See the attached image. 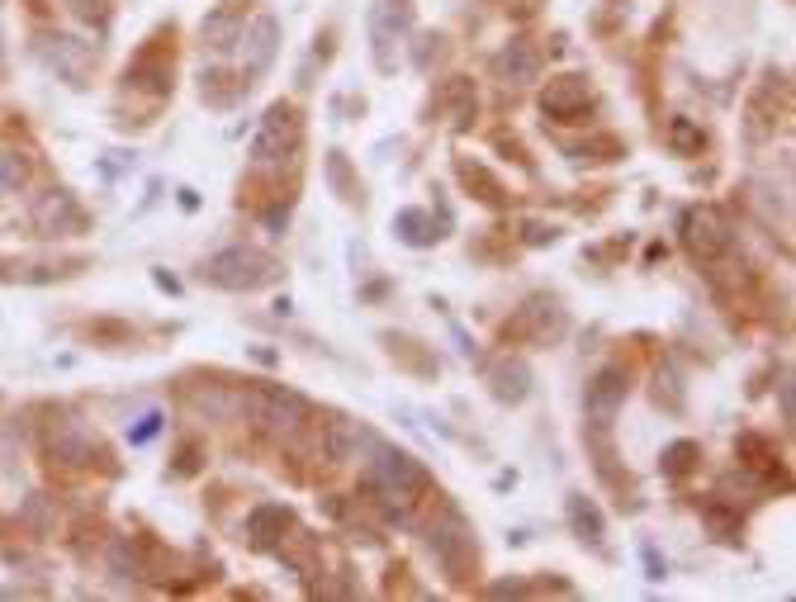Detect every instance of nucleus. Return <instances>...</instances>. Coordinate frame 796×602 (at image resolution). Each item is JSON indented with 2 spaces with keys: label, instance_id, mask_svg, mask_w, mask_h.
Returning <instances> with one entry per match:
<instances>
[{
  "label": "nucleus",
  "instance_id": "20",
  "mask_svg": "<svg viewBox=\"0 0 796 602\" xmlns=\"http://www.w3.org/2000/svg\"><path fill=\"white\" fill-rule=\"evenodd\" d=\"M128 81H133V86H147L152 95H166L171 91V62H157L152 53H143L128 67Z\"/></svg>",
  "mask_w": 796,
  "mask_h": 602
},
{
  "label": "nucleus",
  "instance_id": "13",
  "mask_svg": "<svg viewBox=\"0 0 796 602\" xmlns=\"http://www.w3.org/2000/svg\"><path fill=\"white\" fill-rule=\"evenodd\" d=\"M588 81L583 76H555L550 86H545L541 95V110L550 114V119H560V124H579L583 110H588Z\"/></svg>",
  "mask_w": 796,
  "mask_h": 602
},
{
  "label": "nucleus",
  "instance_id": "6",
  "mask_svg": "<svg viewBox=\"0 0 796 602\" xmlns=\"http://www.w3.org/2000/svg\"><path fill=\"white\" fill-rule=\"evenodd\" d=\"M683 247H688L697 261H716V256H725L735 247V228H730V219H725L721 209H711V204L688 209V214H683Z\"/></svg>",
  "mask_w": 796,
  "mask_h": 602
},
{
  "label": "nucleus",
  "instance_id": "23",
  "mask_svg": "<svg viewBox=\"0 0 796 602\" xmlns=\"http://www.w3.org/2000/svg\"><path fill=\"white\" fill-rule=\"evenodd\" d=\"M327 181H332V190H337L346 204L361 200V185L351 181V162H346V152H327Z\"/></svg>",
  "mask_w": 796,
  "mask_h": 602
},
{
  "label": "nucleus",
  "instance_id": "17",
  "mask_svg": "<svg viewBox=\"0 0 796 602\" xmlns=\"http://www.w3.org/2000/svg\"><path fill=\"white\" fill-rule=\"evenodd\" d=\"M493 72L503 76L507 86H531V81L541 76V53H536L526 38H512L503 53L493 57Z\"/></svg>",
  "mask_w": 796,
  "mask_h": 602
},
{
  "label": "nucleus",
  "instance_id": "15",
  "mask_svg": "<svg viewBox=\"0 0 796 602\" xmlns=\"http://www.w3.org/2000/svg\"><path fill=\"white\" fill-rule=\"evenodd\" d=\"M242 29H247V24H242V10L228 0V5H218L214 15L204 19L199 34H204V48H209L214 57H233L237 43H242Z\"/></svg>",
  "mask_w": 796,
  "mask_h": 602
},
{
  "label": "nucleus",
  "instance_id": "38",
  "mask_svg": "<svg viewBox=\"0 0 796 602\" xmlns=\"http://www.w3.org/2000/svg\"><path fill=\"white\" fill-rule=\"evenodd\" d=\"M645 565H650V579H664V565H659V550L645 546Z\"/></svg>",
  "mask_w": 796,
  "mask_h": 602
},
{
  "label": "nucleus",
  "instance_id": "10",
  "mask_svg": "<svg viewBox=\"0 0 796 602\" xmlns=\"http://www.w3.org/2000/svg\"><path fill=\"white\" fill-rule=\"evenodd\" d=\"M626 370L621 365H607V370H597V380L588 384V394H583V413H588V422L593 427H612L616 408L626 403Z\"/></svg>",
  "mask_w": 796,
  "mask_h": 602
},
{
  "label": "nucleus",
  "instance_id": "1",
  "mask_svg": "<svg viewBox=\"0 0 796 602\" xmlns=\"http://www.w3.org/2000/svg\"><path fill=\"white\" fill-rule=\"evenodd\" d=\"M365 484L380 493L384 517L398 522V527H408V522H413V508H417V493L427 489V470H422L417 456L380 441V446L370 451V460H365Z\"/></svg>",
  "mask_w": 796,
  "mask_h": 602
},
{
  "label": "nucleus",
  "instance_id": "29",
  "mask_svg": "<svg viewBox=\"0 0 796 602\" xmlns=\"http://www.w3.org/2000/svg\"><path fill=\"white\" fill-rule=\"evenodd\" d=\"M460 181L470 185H479V190H484V195H479V200H489V204H503V185L493 181L489 171H484V166H470V162H460Z\"/></svg>",
  "mask_w": 796,
  "mask_h": 602
},
{
  "label": "nucleus",
  "instance_id": "2",
  "mask_svg": "<svg viewBox=\"0 0 796 602\" xmlns=\"http://www.w3.org/2000/svg\"><path fill=\"white\" fill-rule=\"evenodd\" d=\"M204 280L218 285V290H233V294H252V290H266L280 280V261L271 252H261V247H247V242H237V247H223L204 261Z\"/></svg>",
  "mask_w": 796,
  "mask_h": 602
},
{
  "label": "nucleus",
  "instance_id": "11",
  "mask_svg": "<svg viewBox=\"0 0 796 602\" xmlns=\"http://www.w3.org/2000/svg\"><path fill=\"white\" fill-rule=\"evenodd\" d=\"M242 67H247V76H261L266 67L275 62V53H280V19L275 15H256L247 29H242Z\"/></svg>",
  "mask_w": 796,
  "mask_h": 602
},
{
  "label": "nucleus",
  "instance_id": "33",
  "mask_svg": "<svg viewBox=\"0 0 796 602\" xmlns=\"http://www.w3.org/2000/svg\"><path fill=\"white\" fill-rule=\"evenodd\" d=\"M162 413H157V408H152V413H143V418H138V427H128V441H133V446H147V441L157 437V432H162Z\"/></svg>",
  "mask_w": 796,
  "mask_h": 602
},
{
  "label": "nucleus",
  "instance_id": "21",
  "mask_svg": "<svg viewBox=\"0 0 796 602\" xmlns=\"http://www.w3.org/2000/svg\"><path fill=\"white\" fill-rule=\"evenodd\" d=\"M53 456H57V460H67V465H91L100 451H95V441H91V437H81L76 427H67L62 437H53Z\"/></svg>",
  "mask_w": 796,
  "mask_h": 602
},
{
  "label": "nucleus",
  "instance_id": "25",
  "mask_svg": "<svg viewBox=\"0 0 796 602\" xmlns=\"http://www.w3.org/2000/svg\"><path fill=\"white\" fill-rule=\"evenodd\" d=\"M697 460H702V446H697V441H673L669 451H664V460H659V465H664V475L683 479L692 465H697Z\"/></svg>",
  "mask_w": 796,
  "mask_h": 602
},
{
  "label": "nucleus",
  "instance_id": "5",
  "mask_svg": "<svg viewBox=\"0 0 796 602\" xmlns=\"http://www.w3.org/2000/svg\"><path fill=\"white\" fill-rule=\"evenodd\" d=\"M34 53L48 72H57L72 86H86V76L95 67V43H86V38H76V34H38Z\"/></svg>",
  "mask_w": 796,
  "mask_h": 602
},
{
  "label": "nucleus",
  "instance_id": "19",
  "mask_svg": "<svg viewBox=\"0 0 796 602\" xmlns=\"http://www.w3.org/2000/svg\"><path fill=\"white\" fill-rule=\"evenodd\" d=\"M394 233L408 242V247H432V242L441 238V233H436V219L427 214V209H398Z\"/></svg>",
  "mask_w": 796,
  "mask_h": 602
},
{
  "label": "nucleus",
  "instance_id": "22",
  "mask_svg": "<svg viewBox=\"0 0 796 602\" xmlns=\"http://www.w3.org/2000/svg\"><path fill=\"white\" fill-rule=\"evenodd\" d=\"M446 100H451V124L455 128H470L474 110H479V100H474V86L465 76H455L451 86H446Z\"/></svg>",
  "mask_w": 796,
  "mask_h": 602
},
{
  "label": "nucleus",
  "instance_id": "32",
  "mask_svg": "<svg viewBox=\"0 0 796 602\" xmlns=\"http://www.w3.org/2000/svg\"><path fill=\"white\" fill-rule=\"evenodd\" d=\"M555 238H560V228H555V223H541V219L522 223V242H526V247H550Z\"/></svg>",
  "mask_w": 796,
  "mask_h": 602
},
{
  "label": "nucleus",
  "instance_id": "14",
  "mask_svg": "<svg viewBox=\"0 0 796 602\" xmlns=\"http://www.w3.org/2000/svg\"><path fill=\"white\" fill-rule=\"evenodd\" d=\"M290 522H294V512L285 508V503H261V508H252L247 512V541H252V550H275L285 541Z\"/></svg>",
  "mask_w": 796,
  "mask_h": 602
},
{
  "label": "nucleus",
  "instance_id": "35",
  "mask_svg": "<svg viewBox=\"0 0 796 602\" xmlns=\"http://www.w3.org/2000/svg\"><path fill=\"white\" fill-rule=\"evenodd\" d=\"M67 5H72V10H76V15H81V19L105 15V5H100V0H67Z\"/></svg>",
  "mask_w": 796,
  "mask_h": 602
},
{
  "label": "nucleus",
  "instance_id": "4",
  "mask_svg": "<svg viewBox=\"0 0 796 602\" xmlns=\"http://www.w3.org/2000/svg\"><path fill=\"white\" fill-rule=\"evenodd\" d=\"M299 143H304V119H299V110L285 105V100H275L252 133V162H261V166L285 162Z\"/></svg>",
  "mask_w": 796,
  "mask_h": 602
},
{
  "label": "nucleus",
  "instance_id": "16",
  "mask_svg": "<svg viewBox=\"0 0 796 602\" xmlns=\"http://www.w3.org/2000/svg\"><path fill=\"white\" fill-rule=\"evenodd\" d=\"M489 389H493V399L498 403H517L531 394V365L522 361V356H503V361H493L489 365Z\"/></svg>",
  "mask_w": 796,
  "mask_h": 602
},
{
  "label": "nucleus",
  "instance_id": "9",
  "mask_svg": "<svg viewBox=\"0 0 796 602\" xmlns=\"http://www.w3.org/2000/svg\"><path fill=\"white\" fill-rule=\"evenodd\" d=\"M86 228V209L76 204L72 190H48L34 200V233L38 238H72Z\"/></svg>",
  "mask_w": 796,
  "mask_h": 602
},
{
  "label": "nucleus",
  "instance_id": "3",
  "mask_svg": "<svg viewBox=\"0 0 796 602\" xmlns=\"http://www.w3.org/2000/svg\"><path fill=\"white\" fill-rule=\"evenodd\" d=\"M408 34H413V0H370L365 38H370V57L384 76L398 72V48Z\"/></svg>",
  "mask_w": 796,
  "mask_h": 602
},
{
  "label": "nucleus",
  "instance_id": "28",
  "mask_svg": "<svg viewBox=\"0 0 796 602\" xmlns=\"http://www.w3.org/2000/svg\"><path fill=\"white\" fill-rule=\"evenodd\" d=\"M702 517H706V527L716 531L721 541H735V536H740V512H725L716 498H711V503L702 508Z\"/></svg>",
  "mask_w": 796,
  "mask_h": 602
},
{
  "label": "nucleus",
  "instance_id": "24",
  "mask_svg": "<svg viewBox=\"0 0 796 602\" xmlns=\"http://www.w3.org/2000/svg\"><path fill=\"white\" fill-rule=\"evenodd\" d=\"M24 181H29V162H24V152L0 147V195H15Z\"/></svg>",
  "mask_w": 796,
  "mask_h": 602
},
{
  "label": "nucleus",
  "instance_id": "31",
  "mask_svg": "<svg viewBox=\"0 0 796 602\" xmlns=\"http://www.w3.org/2000/svg\"><path fill=\"white\" fill-rule=\"evenodd\" d=\"M740 460L759 470V465H768V460H773V446H768L763 437H754V432H744V437H740Z\"/></svg>",
  "mask_w": 796,
  "mask_h": 602
},
{
  "label": "nucleus",
  "instance_id": "18",
  "mask_svg": "<svg viewBox=\"0 0 796 602\" xmlns=\"http://www.w3.org/2000/svg\"><path fill=\"white\" fill-rule=\"evenodd\" d=\"M564 517H569V527H574L579 541L602 546V536H607V517H602V508H597L588 493H569V498H564Z\"/></svg>",
  "mask_w": 796,
  "mask_h": 602
},
{
  "label": "nucleus",
  "instance_id": "7",
  "mask_svg": "<svg viewBox=\"0 0 796 602\" xmlns=\"http://www.w3.org/2000/svg\"><path fill=\"white\" fill-rule=\"evenodd\" d=\"M427 546H432V555L446 565V574H451V579H465V574H470V565H474V536H470L465 517H460L455 508L441 512V522L432 527Z\"/></svg>",
  "mask_w": 796,
  "mask_h": 602
},
{
  "label": "nucleus",
  "instance_id": "30",
  "mask_svg": "<svg viewBox=\"0 0 796 602\" xmlns=\"http://www.w3.org/2000/svg\"><path fill=\"white\" fill-rule=\"evenodd\" d=\"M441 43H446L441 34H417V43H413V67H417V72H432V57H441Z\"/></svg>",
  "mask_w": 796,
  "mask_h": 602
},
{
  "label": "nucleus",
  "instance_id": "39",
  "mask_svg": "<svg viewBox=\"0 0 796 602\" xmlns=\"http://www.w3.org/2000/svg\"><path fill=\"white\" fill-rule=\"evenodd\" d=\"M152 280H157V285H162V290H171V294L181 290V285H176V280H171V275H166V271H157V275H152Z\"/></svg>",
  "mask_w": 796,
  "mask_h": 602
},
{
  "label": "nucleus",
  "instance_id": "8",
  "mask_svg": "<svg viewBox=\"0 0 796 602\" xmlns=\"http://www.w3.org/2000/svg\"><path fill=\"white\" fill-rule=\"evenodd\" d=\"M564 328H569V318H564L560 299L555 294H531L522 309H517V318H512V328L517 337H531V342H541V347H550V342H560Z\"/></svg>",
  "mask_w": 796,
  "mask_h": 602
},
{
  "label": "nucleus",
  "instance_id": "26",
  "mask_svg": "<svg viewBox=\"0 0 796 602\" xmlns=\"http://www.w3.org/2000/svg\"><path fill=\"white\" fill-rule=\"evenodd\" d=\"M669 147L678 152V157H688V152H702L706 147V133L692 119H673L669 124Z\"/></svg>",
  "mask_w": 796,
  "mask_h": 602
},
{
  "label": "nucleus",
  "instance_id": "27",
  "mask_svg": "<svg viewBox=\"0 0 796 602\" xmlns=\"http://www.w3.org/2000/svg\"><path fill=\"white\" fill-rule=\"evenodd\" d=\"M109 569H114V579H138V574H143L138 546H133V541H114V546H109Z\"/></svg>",
  "mask_w": 796,
  "mask_h": 602
},
{
  "label": "nucleus",
  "instance_id": "37",
  "mask_svg": "<svg viewBox=\"0 0 796 602\" xmlns=\"http://www.w3.org/2000/svg\"><path fill=\"white\" fill-rule=\"evenodd\" d=\"M778 394H782V418L792 422V375H782V389H778Z\"/></svg>",
  "mask_w": 796,
  "mask_h": 602
},
{
  "label": "nucleus",
  "instance_id": "36",
  "mask_svg": "<svg viewBox=\"0 0 796 602\" xmlns=\"http://www.w3.org/2000/svg\"><path fill=\"white\" fill-rule=\"evenodd\" d=\"M285 223H290V204H275L271 214H266V228H275V233H280Z\"/></svg>",
  "mask_w": 796,
  "mask_h": 602
},
{
  "label": "nucleus",
  "instance_id": "12",
  "mask_svg": "<svg viewBox=\"0 0 796 602\" xmlns=\"http://www.w3.org/2000/svg\"><path fill=\"white\" fill-rule=\"evenodd\" d=\"M256 418L266 422V427H299V422L308 418V403L304 394H294V389H285V384H266V389H256Z\"/></svg>",
  "mask_w": 796,
  "mask_h": 602
},
{
  "label": "nucleus",
  "instance_id": "34",
  "mask_svg": "<svg viewBox=\"0 0 796 602\" xmlns=\"http://www.w3.org/2000/svg\"><path fill=\"white\" fill-rule=\"evenodd\" d=\"M489 593H493V598H526V593H531V584H526V579H498Z\"/></svg>",
  "mask_w": 796,
  "mask_h": 602
}]
</instances>
